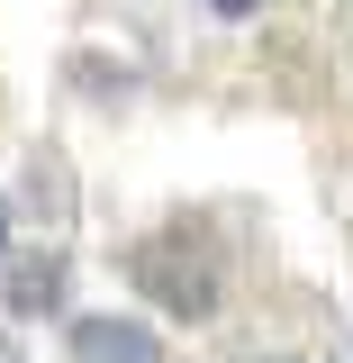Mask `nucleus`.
<instances>
[{
    "label": "nucleus",
    "mask_w": 353,
    "mask_h": 363,
    "mask_svg": "<svg viewBox=\"0 0 353 363\" xmlns=\"http://www.w3.org/2000/svg\"><path fill=\"white\" fill-rule=\"evenodd\" d=\"M73 363H163V336L136 318H73Z\"/></svg>",
    "instance_id": "2"
},
{
    "label": "nucleus",
    "mask_w": 353,
    "mask_h": 363,
    "mask_svg": "<svg viewBox=\"0 0 353 363\" xmlns=\"http://www.w3.org/2000/svg\"><path fill=\"white\" fill-rule=\"evenodd\" d=\"M254 363H299V354H254Z\"/></svg>",
    "instance_id": "6"
},
{
    "label": "nucleus",
    "mask_w": 353,
    "mask_h": 363,
    "mask_svg": "<svg viewBox=\"0 0 353 363\" xmlns=\"http://www.w3.org/2000/svg\"><path fill=\"white\" fill-rule=\"evenodd\" d=\"M127 272L173 318H209V309H218V255H199L190 236H145V245L127 255Z\"/></svg>",
    "instance_id": "1"
},
{
    "label": "nucleus",
    "mask_w": 353,
    "mask_h": 363,
    "mask_svg": "<svg viewBox=\"0 0 353 363\" xmlns=\"http://www.w3.org/2000/svg\"><path fill=\"white\" fill-rule=\"evenodd\" d=\"M9 300H18V309H54V300H64V272H54V264H28Z\"/></svg>",
    "instance_id": "3"
},
{
    "label": "nucleus",
    "mask_w": 353,
    "mask_h": 363,
    "mask_svg": "<svg viewBox=\"0 0 353 363\" xmlns=\"http://www.w3.org/2000/svg\"><path fill=\"white\" fill-rule=\"evenodd\" d=\"M209 9H218V18H245V9H263V0H209Z\"/></svg>",
    "instance_id": "4"
},
{
    "label": "nucleus",
    "mask_w": 353,
    "mask_h": 363,
    "mask_svg": "<svg viewBox=\"0 0 353 363\" xmlns=\"http://www.w3.org/2000/svg\"><path fill=\"white\" fill-rule=\"evenodd\" d=\"M0 255H9V209H0Z\"/></svg>",
    "instance_id": "5"
}]
</instances>
